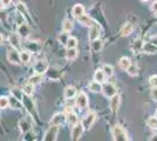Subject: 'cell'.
Here are the masks:
<instances>
[{
	"label": "cell",
	"instance_id": "1",
	"mask_svg": "<svg viewBox=\"0 0 157 141\" xmlns=\"http://www.w3.org/2000/svg\"><path fill=\"white\" fill-rule=\"evenodd\" d=\"M22 104H24V109L27 112V114L31 115L33 119H34V121L38 120L39 114H38V111H36V107H35V104H34V101H33L32 96L24 95V98H22Z\"/></svg>",
	"mask_w": 157,
	"mask_h": 141
},
{
	"label": "cell",
	"instance_id": "2",
	"mask_svg": "<svg viewBox=\"0 0 157 141\" xmlns=\"http://www.w3.org/2000/svg\"><path fill=\"white\" fill-rule=\"evenodd\" d=\"M111 135L114 141H129L128 133L121 125H115L111 129Z\"/></svg>",
	"mask_w": 157,
	"mask_h": 141
},
{
	"label": "cell",
	"instance_id": "3",
	"mask_svg": "<svg viewBox=\"0 0 157 141\" xmlns=\"http://www.w3.org/2000/svg\"><path fill=\"white\" fill-rule=\"evenodd\" d=\"M33 125H34V119H33L29 114H27L19 120L18 127H19L20 132H21L22 134H25V133H27V132L32 131Z\"/></svg>",
	"mask_w": 157,
	"mask_h": 141
},
{
	"label": "cell",
	"instance_id": "4",
	"mask_svg": "<svg viewBox=\"0 0 157 141\" xmlns=\"http://www.w3.org/2000/svg\"><path fill=\"white\" fill-rule=\"evenodd\" d=\"M96 119H98V115L95 112H88L83 115V118L81 119V123L85 128V131H89L90 128L94 126V123L96 122Z\"/></svg>",
	"mask_w": 157,
	"mask_h": 141
},
{
	"label": "cell",
	"instance_id": "5",
	"mask_svg": "<svg viewBox=\"0 0 157 141\" xmlns=\"http://www.w3.org/2000/svg\"><path fill=\"white\" fill-rule=\"evenodd\" d=\"M75 106L78 108V109H86V108L89 106V98L86 92L83 91H80L78 92V95L75 96Z\"/></svg>",
	"mask_w": 157,
	"mask_h": 141
},
{
	"label": "cell",
	"instance_id": "6",
	"mask_svg": "<svg viewBox=\"0 0 157 141\" xmlns=\"http://www.w3.org/2000/svg\"><path fill=\"white\" fill-rule=\"evenodd\" d=\"M102 94L105 95V98L110 99L111 96L117 94V87L113 82H107L105 81V84H102Z\"/></svg>",
	"mask_w": 157,
	"mask_h": 141
},
{
	"label": "cell",
	"instance_id": "7",
	"mask_svg": "<svg viewBox=\"0 0 157 141\" xmlns=\"http://www.w3.org/2000/svg\"><path fill=\"white\" fill-rule=\"evenodd\" d=\"M59 131H60L59 126H49V128L46 131V133L44 134L42 141H56Z\"/></svg>",
	"mask_w": 157,
	"mask_h": 141
},
{
	"label": "cell",
	"instance_id": "8",
	"mask_svg": "<svg viewBox=\"0 0 157 141\" xmlns=\"http://www.w3.org/2000/svg\"><path fill=\"white\" fill-rule=\"evenodd\" d=\"M66 122V114L63 112H58L49 119V126H62Z\"/></svg>",
	"mask_w": 157,
	"mask_h": 141
},
{
	"label": "cell",
	"instance_id": "9",
	"mask_svg": "<svg viewBox=\"0 0 157 141\" xmlns=\"http://www.w3.org/2000/svg\"><path fill=\"white\" fill-rule=\"evenodd\" d=\"M85 132V128L82 126L81 122H78V125H75L74 127L71 129V140L72 141H78L81 139V136Z\"/></svg>",
	"mask_w": 157,
	"mask_h": 141
},
{
	"label": "cell",
	"instance_id": "10",
	"mask_svg": "<svg viewBox=\"0 0 157 141\" xmlns=\"http://www.w3.org/2000/svg\"><path fill=\"white\" fill-rule=\"evenodd\" d=\"M48 68H49V64L45 59H40V60L35 61V64L33 66L34 73H40V74H46Z\"/></svg>",
	"mask_w": 157,
	"mask_h": 141
},
{
	"label": "cell",
	"instance_id": "11",
	"mask_svg": "<svg viewBox=\"0 0 157 141\" xmlns=\"http://www.w3.org/2000/svg\"><path fill=\"white\" fill-rule=\"evenodd\" d=\"M7 60L13 65H21V59H20V52L19 49L11 48L7 52Z\"/></svg>",
	"mask_w": 157,
	"mask_h": 141
},
{
	"label": "cell",
	"instance_id": "12",
	"mask_svg": "<svg viewBox=\"0 0 157 141\" xmlns=\"http://www.w3.org/2000/svg\"><path fill=\"white\" fill-rule=\"evenodd\" d=\"M100 34H101V26L98 25V22H94L92 26L89 27V34H88V38L90 41H95L100 38Z\"/></svg>",
	"mask_w": 157,
	"mask_h": 141
},
{
	"label": "cell",
	"instance_id": "13",
	"mask_svg": "<svg viewBox=\"0 0 157 141\" xmlns=\"http://www.w3.org/2000/svg\"><path fill=\"white\" fill-rule=\"evenodd\" d=\"M120 106H121V96L118 95V93L114 96H111L109 99V108H110L111 113H117L118 109H120Z\"/></svg>",
	"mask_w": 157,
	"mask_h": 141
},
{
	"label": "cell",
	"instance_id": "14",
	"mask_svg": "<svg viewBox=\"0 0 157 141\" xmlns=\"http://www.w3.org/2000/svg\"><path fill=\"white\" fill-rule=\"evenodd\" d=\"M32 32V29H31V26L27 24V22H24V24H21L18 26L17 28V33L19 34L21 38H24V39H26L29 37V34Z\"/></svg>",
	"mask_w": 157,
	"mask_h": 141
},
{
	"label": "cell",
	"instance_id": "15",
	"mask_svg": "<svg viewBox=\"0 0 157 141\" xmlns=\"http://www.w3.org/2000/svg\"><path fill=\"white\" fill-rule=\"evenodd\" d=\"M78 95V89L75 86H67V87L63 89V98L66 100H72V99H75V96Z\"/></svg>",
	"mask_w": 157,
	"mask_h": 141
},
{
	"label": "cell",
	"instance_id": "16",
	"mask_svg": "<svg viewBox=\"0 0 157 141\" xmlns=\"http://www.w3.org/2000/svg\"><path fill=\"white\" fill-rule=\"evenodd\" d=\"M8 41H10L12 48H15V49H20V48H21V37H20L17 32H15V33H12L10 35Z\"/></svg>",
	"mask_w": 157,
	"mask_h": 141
},
{
	"label": "cell",
	"instance_id": "17",
	"mask_svg": "<svg viewBox=\"0 0 157 141\" xmlns=\"http://www.w3.org/2000/svg\"><path fill=\"white\" fill-rule=\"evenodd\" d=\"M66 122L68 123L69 127L72 128V127H74L75 125H78V122H81V121H80L78 115L76 114L75 112H71V113L66 114Z\"/></svg>",
	"mask_w": 157,
	"mask_h": 141
},
{
	"label": "cell",
	"instance_id": "18",
	"mask_svg": "<svg viewBox=\"0 0 157 141\" xmlns=\"http://www.w3.org/2000/svg\"><path fill=\"white\" fill-rule=\"evenodd\" d=\"M46 74L49 79H52V80H54V81H58V80H60V78L62 76V71L56 69V68H48V71L46 72Z\"/></svg>",
	"mask_w": 157,
	"mask_h": 141
},
{
	"label": "cell",
	"instance_id": "19",
	"mask_svg": "<svg viewBox=\"0 0 157 141\" xmlns=\"http://www.w3.org/2000/svg\"><path fill=\"white\" fill-rule=\"evenodd\" d=\"M8 99H10V107L11 108L18 109V111L24 109V104H22V101L21 100L17 99V98H14V96H12V95H10Z\"/></svg>",
	"mask_w": 157,
	"mask_h": 141
},
{
	"label": "cell",
	"instance_id": "20",
	"mask_svg": "<svg viewBox=\"0 0 157 141\" xmlns=\"http://www.w3.org/2000/svg\"><path fill=\"white\" fill-rule=\"evenodd\" d=\"M45 79V74H40V73H33L29 78H28V82L29 84H32L34 86H36V85H39L41 84L42 81Z\"/></svg>",
	"mask_w": 157,
	"mask_h": 141
},
{
	"label": "cell",
	"instance_id": "21",
	"mask_svg": "<svg viewBox=\"0 0 157 141\" xmlns=\"http://www.w3.org/2000/svg\"><path fill=\"white\" fill-rule=\"evenodd\" d=\"M143 46H144V41L141 38H137V39H135L134 42H132L131 49H132L134 53H140V52L143 51Z\"/></svg>",
	"mask_w": 157,
	"mask_h": 141
},
{
	"label": "cell",
	"instance_id": "22",
	"mask_svg": "<svg viewBox=\"0 0 157 141\" xmlns=\"http://www.w3.org/2000/svg\"><path fill=\"white\" fill-rule=\"evenodd\" d=\"M143 53L147 54H155L157 53V45L154 42H144L143 46Z\"/></svg>",
	"mask_w": 157,
	"mask_h": 141
},
{
	"label": "cell",
	"instance_id": "23",
	"mask_svg": "<svg viewBox=\"0 0 157 141\" xmlns=\"http://www.w3.org/2000/svg\"><path fill=\"white\" fill-rule=\"evenodd\" d=\"M78 22L81 24V25H83V26H88L90 27L95 22V21L92 19V17L89 15V14H83V15H81L80 18H78Z\"/></svg>",
	"mask_w": 157,
	"mask_h": 141
},
{
	"label": "cell",
	"instance_id": "24",
	"mask_svg": "<svg viewBox=\"0 0 157 141\" xmlns=\"http://www.w3.org/2000/svg\"><path fill=\"white\" fill-rule=\"evenodd\" d=\"M88 88L93 93H100V92H102V84L98 81L93 80L88 84Z\"/></svg>",
	"mask_w": 157,
	"mask_h": 141
},
{
	"label": "cell",
	"instance_id": "25",
	"mask_svg": "<svg viewBox=\"0 0 157 141\" xmlns=\"http://www.w3.org/2000/svg\"><path fill=\"white\" fill-rule=\"evenodd\" d=\"M131 64H132V62H131L130 58H128V57H122V58L118 60V67L121 68V69H123V71H127Z\"/></svg>",
	"mask_w": 157,
	"mask_h": 141
},
{
	"label": "cell",
	"instance_id": "26",
	"mask_svg": "<svg viewBox=\"0 0 157 141\" xmlns=\"http://www.w3.org/2000/svg\"><path fill=\"white\" fill-rule=\"evenodd\" d=\"M20 59H21V64H29L32 60V54L27 49H22L20 51Z\"/></svg>",
	"mask_w": 157,
	"mask_h": 141
},
{
	"label": "cell",
	"instance_id": "27",
	"mask_svg": "<svg viewBox=\"0 0 157 141\" xmlns=\"http://www.w3.org/2000/svg\"><path fill=\"white\" fill-rule=\"evenodd\" d=\"M72 13H73V15L78 19V18H80L81 15H83V14H85V7L82 6L81 4H76L75 6L73 7Z\"/></svg>",
	"mask_w": 157,
	"mask_h": 141
},
{
	"label": "cell",
	"instance_id": "28",
	"mask_svg": "<svg viewBox=\"0 0 157 141\" xmlns=\"http://www.w3.org/2000/svg\"><path fill=\"white\" fill-rule=\"evenodd\" d=\"M132 31H134V25L131 22H127V24H124V26L121 28V35L122 37H128L132 33Z\"/></svg>",
	"mask_w": 157,
	"mask_h": 141
},
{
	"label": "cell",
	"instance_id": "29",
	"mask_svg": "<svg viewBox=\"0 0 157 141\" xmlns=\"http://www.w3.org/2000/svg\"><path fill=\"white\" fill-rule=\"evenodd\" d=\"M105 79H107V76H105V72L102 71V68L95 71V73H94V80L98 81V82H101V84H105Z\"/></svg>",
	"mask_w": 157,
	"mask_h": 141
},
{
	"label": "cell",
	"instance_id": "30",
	"mask_svg": "<svg viewBox=\"0 0 157 141\" xmlns=\"http://www.w3.org/2000/svg\"><path fill=\"white\" fill-rule=\"evenodd\" d=\"M78 52L76 48H67V52H66V58H67V60L72 61V60H75L76 58H78Z\"/></svg>",
	"mask_w": 157,
	"mask_h": 141
},
{
	"label": "cell",
	"instance_id": "31",
	"mask_svg": "<svg viewBox=\"0 0 157 141\" xmlns=\"http://www.w3.org/2000/svg\"><path fill=\"white\" fill-rule=\"evenodd\" d=\"M28 52H39L40 51V45L38 42H34V41H27L26 42V48Z\"/></svg>",
	"mask_w": 157,
	"mask_h": 141
},
{
	"label": "cell",
	"instance_id": "32",
	"mask_svg": "<svg viewBox=\"0 0 157 141\" xmlns=\"http://www.w3.org/2000/svg\"><path fill=\"white\" fill-rule=\"evenodd\" d=\"M34 85L32 84H29V82H27L26 85H24V87H22V92H24V95H27V96H32L33 94H34Z\"/></svg>",
	"mask_w": 157,
	"mask_h": 141
},
{
	"label": "cell",
	"instance_id": "33",
	"mask_svg": "<svg viewBox=\"0 0 157 141\" xmlns=\"http://www.w3.org/2000/svg\"><path fill=\"white\" fill-rule=\"evenodd\" d=\"M147 126L152 129V131H157V116L156 115H152L149 116L148 120H147Z\"/></svg>",
	"mask_w": 157,
	"mask_h": 141
},
{
	"label": "cell",
	"instance_id": "34",
	"mask_svg": "<svg viewBox=\"0 0 157 141\" xmlns=\"http://www.w3.org/2000/svg\"><path fill=\"white\" fill-rule=\"evenodd\" d=\"M11 95L22 101V98H24V92H22V88H19V87L11 88Z\"/></svg>",
	"mask_w": 157,
	"mask_h": 141
},
{
	"label": "cell",
	"instance_id": "35",
	"mask_svg": "<svg viewBox=\"0 0 157 141\" xmlns=\"http://www.w3.org/2000/svg\"><path fill=\"white\" fill-rule=\"evenodd\" d=\"M17 10H18V12L22 14L25 18H29V12H28V10H27V7L25 4L18 2V4H17Z\"/></svg>",
	"mask_w": 157,
	"mask_h": 141
},
{
	"label": "cell",
	"instance_id": "36",
	"mask_svg": "<svg viewBox=\"0 0 157 141\" xmlns=\"http://www.w3.org/2000/svg\"><path fill=\"white\" fill-rule=\"evenodd\" d=\"M73 21L71 19H65V20L62 21V31L63 32H67V33H69L73 29Z\"/></svg>",
	"mask_w": 157,
	"mask_h": 141
},
{
	"label": "cell",
	"instance_id": "37",
	"mask_svg": "<svg viewBox=\"0 0 157 141\" xmlns=\"http://www.w3.org/2000/svg\"><path fill=\"white\" fill-rule=\"evenodd\" d=\"M102 71L105 72V76H107V78H110V76H113V75H114V68H113V66H111V65H108V64L103 65V66H102Z\"/></svg>",
	"mask_w": 157,
	"mask_h": 141
},
{
	"label": "cell",
	"instance_id": "38",
	"mask_svg": "<svg viewBox=\"0 0 157 141\" xmlns=\"http://www.w3.org/2000/svg\"><path fill=\"white\" fill-rule=\"evenodd\" d=\"M127 73L129 74L130 76H137L138 75V66L136 64H131L129 68L127 69Z\"/></svg>",
	"mask_w": 157,
	"mask_h": 141
},
{
	"label": "cell",
	"instance_id": "39",
	"mask_svg": "<svg viewBox=\"0 0 157 141\" xmlns=\"http://www.w3.org/2000/svg\"><path fill=\"white\" fill-rule=\"evenodd\" d=\"M10 107V99L8 96L1 95L0 96V109H6Z\"/></svg>",
	"mask_w": 157,
	"mask_h": 141
},
{
	"label": "cell",
	"instance_id": "40",
	"mask_svg": "<svg viewBox=\"0 0 157 141\" xmlns=\"http://www.w3.org/2000/svg\"><path fill=\"white\" fill-rule=\"evenodd\" d=\"M69 37H71V35L67 33V32H63V31H62V33H60L59 37H58V40H59V42L61 45H65L66 46V44H67V41L69 39Z\"/></svg>",
	"mask_w": 157,
	"mask_h": 141
},
{
	"label": "cell",
	"instance_id": "41",
	"mask_svg": "<svg viewBox=\"0 0 157 141\" xmlns=\"http://www.w3.org/2000/svg\"><path fill=\"white\" fill-rule=\"evenodd\" d=\"M78 46V39L75 37H69V39L66 44V47L67 48H76Z\"/></svg>",
	"mask_w": 157,
	"mask_h": 141
},
{
	"label": "cell",
	"instance_id": "42",
	"mask_svg": "<svg viewBox=\"0 0 157 141\" xmlns=\"http://www.w3.org/2000/svg\"><path fill=\"white\" fill-rule=\"evenodd\" d=\"M36 138H35V133H33V131H29L24 134V141H35Z\"/></svg>",
	"mask_w": 157,
	"mask_h": 141
},
{
	"label": "cell",
	"instance_id": "43",
	"mask_svg": "<svg viewBox=\"0 0 157 141\" xmlns=\"http://www.w3.org/2000/svg\"><path fill=\"white\" fill-rule=\"evenodd\" d=\"M101 48H102V41L98 40V39L95 41H92V49L94 52H98Z\"/></svg>",
	"mask_w": 157,
	"mask_h": 141
},
{
	"label": "cell",
	"instance_id": "44",
	"mask_svg": "<svg viewBox=\"0 0 157 141\" xmlns=\"http://www.w3.org/2000/svg\"><path fill=\"white\" fill-rule=\"evenodd\" d=\"M14 19H15V24H17L18 26H19V25H21V24H24V22H26V21H25V20H26V18H25V17H24L21 13H19V12H18L17 17H15Z\"/></svg>",
	"mask_w": 157,
	"mask_h": 141
},
{
	"label": "cell",
	"instance_id": "45",
	"mask_svg": "<svg viewBox=\"0 0 157 141\" xmlns=\"http://www.w3.org/2000/svg\"><path fill=\"white\" fill-rule=\"evenodd\" d=\"M149 85L151 88L157 87V75H151L149 78Z\"/></svg>",
	"mask_w": 157,
	"mask_h": 141
},
{
	"label": "cell",
	"instance_id": "46",
	"mask_svg": "<svg viewBox=\"0 0 157 141\" xmlns=\"http://www.w3.org/2000/svg\"><path fill=\"white\" fill-rule=\"evenodd\" d=\"M65 114H68V113H71V112H74V109H73V106L72 105H66L65 106V109L62 111Z\"/></svg>",
	"mask_w": 157,
	"mask_h": 141
},
{
	"label": "cell",
	"instance_id": "47",
	"mask_svg": "<svg viewBox=\"0 0 157 141\" xmlns=\"http://www.w3.org/2000/svg\"><path fill=\"white\" fill-rule=\"evenodd\" d=\"M151 98L155 101H157V87H154L151 89Z\"/></svg>",
	"mask_w": 157,
	"mask_h": 141
},
{
	"label": "cell",
	"instance_id": "48",
	"mask_svg": "<svg viewBox=\"0 0 157 141\" xmlns=\"http://www.w3.org/2000/svg\"><path fill=\"white\" fill-rule=\"evenodd\" d=\"M151 11H152L154 13H157V0L152 2V5H151Z\"/></svg>",
	"mask_w": 157,
	"mask_h": 141
},
{
	"label": "cell",
	"instance_id": "49",
	"mask_svg": "<svg viewBox=\"0 0 157 141\" xmlns=\"http://www.w3.org/2000/svg\"><path fill=\"white\" fill-rule=\"evenodd\" d=\"M0 1H1V5H4V6H10L12 0H0Z\"/></svg>",
	"mask_w": 157,
	"mask_h": 141
},
{
	"label": "cell",
	"instance_id": "50",
	"mask_svg": "<svg viewBox=\"0 0 157 141\" xmlns=\"http://www.w3.org/2000/svg\"><path fill=\"white\" fill-rule=\"evenodd\" d=\"M149 141H157V134H154L150 136V139H149Z\"/></svg>",
	"mask_w": 157,
	"mask_h": 141
},
{
	"label": "cell",
	"instance_id": "51",
	"mask_svg": "<svg viewBox=\"0 0 157 141\" xmlns=\"http://www.w3.org/2000/svg\"><path fill=\"white\" fill-rule=\"evenodd\" d=\"M4 44V37H2V34L0 33V45H2Z\"/></svg>",
	"mask_w": 157,
	"mask_h": 141
},
{
	"label": "cell",
	"instance_id": "52",
	"mask_svg": "<svg viewBox=\"0 0 157 141\" xmlns=\"http://www.w3.org/2000/svg\"><path fill=\"white\" fill-rule=\"evenodd\" d=\"M142 1H143V2H147V1H148V0H142Z\"/></svg>",
	"mask_w": 157,
	"mask_h": 141
},
{
	"label": "cell",
	"instance_id": "53",
	"mask_svg": "<svg viewBox=\"0 0 157 141\" xmlns=\"http://www.w3.org/2000/svg\"><path fill=\"white\" fill-rule=\"evenodd\" d=\"M155 115H156V116H157V111H156V113H155Z\"/></svg>",
	"mask_w": 157,
	"mask_h": 141
},
{
	"label": "cell",
	"instance_id": "54",
	"mask_svg": "<svg viewBox=\"0 0 157 141\" xmlns=\"http://www.w3.org/2000/svg\"><path fill=\"white\" fill-rule=\"evenodd\" d=\"M0 119H1V118H0Z\"/></svg>",
	"mask_w": 157,
	"mask_h": 141
}]
</instances>
